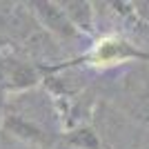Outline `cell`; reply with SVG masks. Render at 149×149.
Segmentation results:
<instances>
[{
  "label": "cell",
  "instance_id": "3",
  "mask_svg": "<svg viewBox=\"0 0 149 149\" xmlns=\"http://www.w3.org/2000/svg\"><path fill=\"white\" fill-rule=\"evenodd\" d=\"M62 7V11L67 13V18L71 20V25L76 27V31L80 33H93V9L89 2L82 0H67V2H58Z\"/></svg>",
  "mask_w": 149,
  "mask_h": 149
},
{
  "label": "cell",
  "instance_id": "4",
  "mask_svg": "<svg viewBox=\"0 0 149 149\" xmlns=\"http://www.w3.org/2000/svg\"><path fill=\"white\" fill-rule=\"evenodd\" d=\"M67 143L76 149H100V138L96 136V131L89 127L76 129L67 136Z\"/></svg>",
  "mask_w": 149,
  "mask_h": 149
},
{
  "label": "cell",
  "instance_id": "1",
  "mask_svg": "<svg viewBox=\"0 0 149 149\" xmlns=\"http://www.w3.org/2000/svg\"><path fill=\"white\" fill-rule=\"evenodd\" d=\"M33 7V13L36 18L40 20V25L47 27L49 31L58 33L62 38H71V36H78L76 27L71 25V20L67 18V13L62 11V7L58 2H47V0H38V2H31Z\"/></svg>",
  "mask_w": 149,
  "mask_h": 149
},
{
  "label": "cell",
  "instance_id": "2",
  "mask_svg": "<svg viewBox=\"0 0 149 149\" xmlns=\"http://www.w3.org/2000/svg\"><path fill=\"white\" fill-rule=\"evenodd\" d=\"M140 56L143 54L138 49H134L129 42H125L123 38H116V36L102 38L100 42L93 45V51H91V60L96 65H111V62H123Z\"/></svg>",
  "mask_w": 149,
  "mask_h": 149
}]
</instances>
